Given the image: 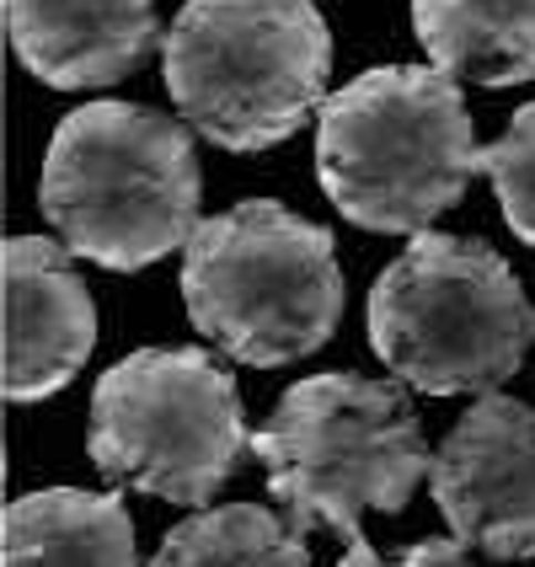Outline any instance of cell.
<instances>
[{"label": "cell", "instance_id": "obj_7", "mask_svg": "<svg viewBox=\"0 0 535 567\" xmlns=\"http://www.w3.org/2000/svg\"><path fill=\"white\" fill-rule=\"evenodd\" d=\"M92 466L119 487L204 508L253 450L241 391L204 348H140L92 391Z\"/></svg>", "mask_w": 535, "mask_h": 567}, {"label": "cell", "instance_id": "obj_10", "mask_svg": "<svg viewBox=\"0 0 535 567\" xmlns=\"http://www.w3.org/2000/svg\"><path fill=\"white\" fill-rule=\"evenodd\" d=\"M11 49L54 92L134 75L156 49V0H6Z\"/></svg>", "mask_w": 535, "mask_h": 567}, {"label": "cell", "instance_id": "obj_11", "mask_svg": "<svg viewBox=\"0 0 535 567\" xmlns=\"http://www.w3.org/2000/svg\"><path fill=\"white\" fill-rule=\"evenodd\" d=\"M6 567H140L119 493L43 487L6 508Z\"/></svg>", "mask_w": 535, "mask_h": 567}, {"label": "cell", "instance_id": "obj_2", "mask_svg": "<svg viewBox=\"0 0 535 567\" xmlns=\"http://www.w3.org/2000/svg\"><path fill=\"white\" fill-rule=\"evenodd\" d=\"M38 204L70 257L140 274L198 230V151L145 102L75 107L43 156Z\"/></svg>", "mask_w": 535, "mask_h": 567}, {"label": "cell", "instance_id": "obj_12", "mask_svg": "<svg viewBox=\"0 0 535 567\" xmlns=\"http://www.w3.org/2000/svg\"><path fill=\"white\" fill-rule=\"evenodd\" d=\"M412 28L450 81H535V0H412Z\"/></svg>", "mask_w": 535, "mask_h": 567}, {"label": "cell", "instance_id": "obj_5", "mask_svg": "<svg viewBox=\"0 0 535 567\" xmlns=\"http://www.w3.org/2000/svg\"><path fill=\"white\" fill-rule=\"evenodd\" d=\"M183 306L236 364L279 370L327 343L343 321V268L327 225L274 198H247L183 247Z\"/></svg>", "mask_w": 535, "mask_h": 567}, {"label": "cell", "instance_id": "obj_13", "mask_svg": "<svg viewBox=\"0 0 535 567\" xmlns=\"http://www.w3.org/2000/svg\"><path fill=\"white\" fill-rule=\"evenodd\" d=\"M151 567H311V551L279 508L225 504L172 525Z\"/></svg>", "mask_w": 535, "mask_h": 567}, {"label": "cell", "instance_id": "obj_15", "mask_svg": "<svg viewBox=\"0 0 535 567\" xmlns=\"http://www.w3.org/2000/svg\"><path fill=\"white\" fill-rule=\"evenodd\" d=\"M338 567H472V557H466V546H461L455 536H450V540H444V536H429V540H412L397 563H380L375 546H370L364 536H353Z\"/></svg>", "mask_w": 535, "mask_h": 567}, {"label": "cell", "instance_id": "obj_6", "mask_svg": "<svg viewBox=\"0 0 535 567\" xmlns=\"http://www.w3.org/2000/svg\"><path fill=\"white\" fill-rule=\"evenodd\" d=\"M535 311L504 257L423 230L370 289V348L423 396H493L525 364Z\"/></svg>", "mask_w": 535, "mask_h": 567}, {"label": "cell", "instance_id": "obj_14", "mask_svg": "<svg viewBox=\"0 0 535 567\" xmlns=\"http://www.w3.org/2000/svg\"><path fill=\"white\" fill-rule=\"evenodd\" d=\"M482 172L493 177L498 209H504L508 230L535 247V102H525L508 128L482 151Z\"/></svg>", "mask_w": 535, "mask_h": 567}, {"label": "cell", "instance_id": "obj_9", "mask_svg": "<svg viewBox=\"0 0 535 567\" xmlns=\"http://www.w3.org/2000/svg\"><path fill=\"white\" fill-rule=\"evenodd\" d=\"M6 396L43 402L81 375L96 348V306L70 247L43 236L6 241Z\"/></svg>", "mask_w": 535, "mask_h": 567}, {"label": "cell", "instance_id": "obj_3", "mask_svg": "<svg viewBox=\"0 0 535 567\" xmlns=\"http://www.w3.org/2000/svg\"><path fill=\"white\" fill-rule=\"evenodd\" d=\"M253 455L268 472L274 504L300 536L327 525L343 540L359 536L364 514H402L418 482L434 472L402 385L353 370L295 380L253 434Z\"/></svg>", "mask_w": 535, "mask_h": 567}, {"label": "cell", "instance_id": "obj_4", "mask_svg": "<svg viewBox=\"0 0 535 567\" xmlns=\"http://www.w3.org/2000/svg\"><path fill=\"white\" fill-rule=\"evenodd\" d=\"M161 75L183 124L253 156L327 107L332 32L311 0H188L161 38Z\"/></svg>", "mask_w": 535, "mask_h": 567}, {"label": "cell", "instance_id": "obj_1", "mask_svg": "<svg viewBox=\"0 0 535 567\" xmlns=\"http://www.w3.org/2000/svg\"><path fill=\"white\" fill-rule=\"evenodd\" d=\"M482 172L461 81L434 64H380L343 81L316 124V177L343 220L423 236Z\"/></svg>", "mask_w": 535, "mask_h": 567}, {"label": "cell", "instance_id": "obj_8", "mask_svg": "<svg viewBox=\"0 0 535 567\" xmlns=\"http://www.w3.org/2000/svg\"><path fill=\"white\" fill-rule=\"evenodd\" d=\"M429 493L461 546L487 557H535V408L476 396L434 450Z\"/></svg>", "mask_w": 535, "mask_h": 567}]
</instances>
